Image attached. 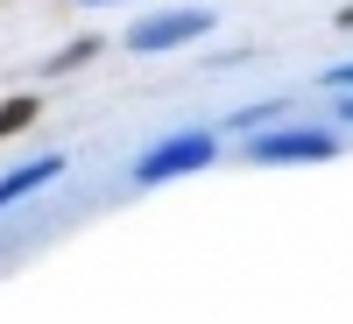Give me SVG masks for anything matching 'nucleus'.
<instances>
[{
	"instance_id": "1",
	"label": "nucleus",
	"mask_w": 353,
	"mask_h": 324,
	"mask_svg": "<svg viewBox=\"0 0 353 324\" xmlns=\"http://www.w3.org/2000/svg\"><path fill=\"white\" fill-rule=\"evenodd\" d=\"M332 155H339V134H332V127H276V134H254V127H248V162H261V169L332 162Z\"/></svg>"
},
{
	"instance_id": "2",
	"label": "nucleus",
	"mask_w": 353,
	"mask_h": 324,
	"mask_svg": "<svg viewBox=\"0 0 353 324\" xmlns=\"http://www.w3.org/2000/svg\"><path fill=\"white\" fill-rule=\"evenodd\" d=\"M212 155H219V141L205 134V127H191V134H170V141H156V149L134 162V184H141V191H156V184H170V176H191V169H205Z\"/></svg>"
},
{
	"instance_id": "3",
	"label": "nucleus",
	"mask_w": 353,
	"mask_h": 324,
	"mask_svg": "<svg viewBox=\"0 0 353 324\" xmlns=\"http://www.w3.org/2000/svg\"><path fill=\"white\" fill-rule=\"evenodd\" d=\"M198 36H212V8H163V14H141L121 43L141 50V56H163V50H184V43H198Z\"/></svg>"
},
{
	"instance_id": "4",
	"label": "nucleus",
	"mask_w": 353,
	"mask_h": 324,
	"mask_svg": "<svg viewBox=\"0 0 353 324\" xmlns=\"http://www.w3.org/2000/svg\"><path fill=\"white\" fill-rule=\"evenodd\" d=\"M64 176V155H36V162H14L8 176H0V204H14V197H28V191H43V184H57Z\"/></svg>"
},
{
	"instance_id": "5",
	"label": "nucleus",
	"mask_w": 353,
	"mask_h": 324,
	"mask_svg": "<svg viewBox=\"0 0 353 324\" xmlns=\"http://www.w3.org/2000/svg\"><path fill=\"white\" fill-rule=\"evenodd\" d=\"M36 113H43V99H28V92L0 99V141H8V134H21V127H36Z\"/></svg>"
},
{
	"instance_id": "6",
	"label": "nucleus",
	"mask_w": 353,
	"mask_h": 324,
	"mask_svg": "<svg viewBox=\"0 0 353 324\" xmlns=\"http://www.w3.org/2000/svg\"><path fill=\"white\" fill-rule=\"evenodd\" d=\"M92 56H99V36H78L71 50H57V56H50V71H78V64H92Z\"/></svg>"
},
{
	"instance_id": "7",
	"label": "nucleus",
	"mask_w": 353,
	"mask_h": 324,
	"mask_svg": "<svg viewBox=\"0 0 353 324\" xmlns=\"http://www.w3.org/2000/svg\"><path fill=\"white\" fill-rule=\"evenodd\" d=\"M276 113H283V99H261V106H241V113H233V134H248V127H261V120H276Z\"/></svg>"
},
{
	"instance_id": "8",
	"label": "nucleus",
	"mask_w": 353,
	"mask_h": 324,
	"mask_svg": "<svg viewBox=\"0 0 353 324\" xmlns=\"http://www.w3.org/2000/svg\"><path fill=\"white\" fill-rule=\"evenodd\" d=\"M85 8H113V0H85Z\"/></svg>"
}]
</instances>
